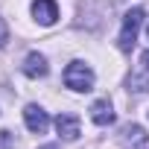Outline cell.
I'll return each mask as SVG.
<instances>
[{
	"label": "cell",
	"instance_id": "cell-1",
	"mask_svg": "<svg viewBox=\"0 0 149 149\" xmlns=\"http://www.w3.org/2000/svg\"><path fill=\"white\" fill-rule=\"evenodd\" d=\"M94 70L85 64V61H70L67 67H64V85L70 88V91H79V94H85V91H91L94 88Z\"/></svg>",
	"mask_w": 149,
	"mask_h": 149
},
{
	"label": "cell",
	"instance_id": "cell-13",
	"mask_svg": "<svg viewBox=\"0 0 149 149\" xmlns=\"http://www.w3.org/2000/svg\"><path fill=\"white\" fill-rule=\"evenodd\" d=\"M41 149H58V146H56V143H50V146H41Z\"/></svg>",
	"mask_w": 149,
	"mask_h": 149
},
{
	"label": "cell",
	"instance_id": "cell-7",
	"mask_svg": "<svg viewBox=\"0 0 149 149\" xmlns=\"http://www.w3.org/2000/svg\"><path fill=\"white\" fill-rule=\"evenodd\" d=\"M91 120H94L97 126H111V123H114V108H111V102H108V100H97V102L91 105Z\"/></svg>",
	"mask_w": 149,
	"mask_h": 149
},
{
	"label": "cell",
	"instance_id": "cell-10",
	"mask_svg": "<svg viewBox=\"0 0 149 149\" xmlns=\"http://www.w3.org/2000/svg\"><path fill=\"white\" fill-rule=\"evenodd\" d=\"M0 149H15V134L12 132H0Z\"/></svg>",
	"mask_w": 149,
	"mask_h": 149
},
{
	"label": "cell",
	"instance_id": "cell-5",
	"mask_svg": "<svg viewBox=\"0 0 149 149\" xmlns=\"http://www.w3.org/2000/svg\"><path fill=\"white\" fill-rule=\"evenodd\" d=\"M24 73H26L29 79H41V76L50 73V64H47V58H44L41 53H29V56L24 58Z\"/></svg>",
	"mask_w": 149,
	"mask_h": 149
},
{
	"label": "cell",
	"instance_id": "cell-8",
	"mask_svg": "<svg viewBox=\"0 0 149 149\" xmlns=\"http://www.w3.org/2000/svg\"><path fill=\"white\" fill-rule=\"evenodd\" d=\"M126 85H129L132 94H149V70L146 73H132L126 79Z\"/></svg>",
	"mask_w": 149,
	"mask_h": 149
},
{
	"label": "cell",
	"instance_id": "cell-6",
	"mask_svg": "<svg viewBox=\"0 0 149 149\" xmlns=\"http://www.w3.org/2000/svg\"><path fill=\"white\" fill-rule=\"evenodd\" d=\"M56 132H58L64 140H76V137L82 134L79 120L73 117V114H58V117H56Z\"/></svg>",
	"mask_w": 149,
	"mask_h": 149
},
{
	"label": "cell",
	"instance_id": "cell-3",
	"mask_svg": "<svg viewBox=\"0 0 149 149\" xmlns=\"http://www.w3.org/2000/svg\"><path fill=\"white\" fill-rule=\"evenodd\" d=\"M24 123H26V129L32 132V134H44L47 129H50V117H47V111L41 108V105H26L24 108Z\"/></svg>",
	"mask_w": 149,
	"mask_h": 149
},
{
	"label": "cell",
	"instance_id": "cell-2",
	"mask_svg": "<svg viewBox=\"0 0 149 149\" xmlns=\"http://www.w3.org/2000/svg\"><path fill=\"white\" fill-rule=\"evenodd\" d=\"M143 26V9H129L126 18H123V29H120V38H117V47L123 53H132L134 41H137V32Z\"/></svg>",
	"mask_w": 149,
	"mask_h": 149
},
{
	"label": "cell",
	"instance_id": "cell-9",
	"mask_svg": "<svg viewBox=\"0 0 149 149\" xmlns=\"http://www.w3.org/2000/svg\"><path fill=\"white\" fill-rule=\"evenodd\" d=\"M149 137H146V132L140 129V126H129V129H123V143H132V146H143Z\"/></svg>",
	"mask_w": 149,
	"mask_h": 149
},
{
	"label": "cell",
	"instance_id": "cell-11",
	"mask_svg": "<svg viewBox=\"0 0 149 149\" xmlns=\"http://www.w3.org/2000/svg\"><path fill=\"white\" fill-rule=\"evenodd\" d=\"M6 41H9V26H6V21H3V18H0V47H3Z\"/></svg>",
	"mask_w": 149,
	"mask_h": 149
},
{
	"label": "cell",
	"instance_id": "cell-4",
	"mask_svg": "<svg viewBox=\"0 0 149 149\" xmlns=\"http://www.w3.org/2000/svg\"><path fill=\"white\" fill-rule=\"evenodd\" d=\"M32 18L41 26H53L58 21V6L56 0H32Z\"/></svg>",
	"mask_w": 149,
	"mask_h": 149
},
{
	"label": "cell",
	"instance_id": "cell-14",
	"mask_svg": "<svg viewBox=\"0 0 149 149\" xmlns=\"http://www.w3.org/2000/svg\"><path fill=\"white\" fill-rule=\"evenodd\" d=\"M146 32H149V29H146Z\"/></svg>",
	"mask_w": 149,
	"mask_h": 149
},
{
	"label": "cell",
	"instance_id": "cell-12",
	"mask_svg": "<svg viewBox=\"0 0 149 149\" xmlns=\"http://www.w3.org/2000/svg\"><path fill=\"white\" fill-rule=\"evenodd\" d=\"M140 64H143V70H149V50L140 56Z\"/></svg>",
	"mask_w": 149,
	"mask_h": 149
}]
</instances>
